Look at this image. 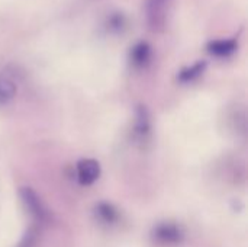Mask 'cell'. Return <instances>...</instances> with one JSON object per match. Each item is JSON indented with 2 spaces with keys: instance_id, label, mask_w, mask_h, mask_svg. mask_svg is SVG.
<instances>
[{
  "instance_id": "10",
  "label": "cell",
  "mask_w": 248,
  "mask_h": 247,
  "mask_svg": "<svg viewBox=\"0 0 248 247\" xmlns=\"http://www.w3.org/2000/svg\"><path fill=\"white\" fill-rule=\"evenodd\" d=\"M16 83L4 73L0 71V105H7L16 96Z\"/></svg>"
},
{
  "instance_id": "4",
  "label": "cell",
  "mask_w": 248,
  "mask_h": 247,
  "mask_svg": "<svg viewBox=\"0 0 248 247\" xmlns=\"http://www.w3.org/2000/svg\"><path fill=\"white\" fill-rule=\"evenodd\" d=\"M134 140L145 146L150 140L151 135V119H150V112L144 105L137 106L135 109V121H134Z\"/></svg>"
},
{
  "instance_id": "8",
  "label": "cell",
  "mask_w": 248,
  "mask_h": 247,
  "mask_svg": "<svg viewBox=\"0 0 248 247\" xmlns=\"http://www.w3.org/2000/svg\"><path fill=\"white\" fill-rule=\"evenodd\" d=\"M94 215L103 226H113L119 221L118 210L109 202H99L94 208Z\"/></svg>"
},
{
  "instance_id": "7",
  "label": "cell",
  "mask_w": 248,
  "mask_h": 247,
  "mask_svg": "<svg viewBox=\"0 0 248 247\" xmlns=\"http://www.w3.org/2000/svg\"><path fill=\"white\" fill-rule=\"evenodd\" d=\"M151 57H153V49H151L150 44L145 42V41L137 42V44L131 48V52H129L131 64H132L135 68H145V67L150 64Z\"/></svg>"
},
{
  "instance_id": "2",
  "label": "cell",
  "mask_w": 248,
  "mask_h": 247,
  "mask_svg": "<svg viewBox=\"0 0 248 247\" xmlns=\"http://www.w3.org/2000/svg\"><path fill=\"white\" fill-rule=\"evenodd\" d=\"M151 239L155 245L163 247L180 246L185 242V230L180 224L163 221L151 230Z\"/></svg>"
},
{
  "instance_id": "5",
  "label": "cell",
  "mask_w": 248,
  "mask_h": 247,
  "mask_svg": "<svg viewBox=\"0 0 248 247\" xmlns=\"http://www.w3.org/2000/svg\"><path fill=\"white\" fill-rule=\"evenodd\" d=\"M76 176L81 186L93 185L100 176V165L94 159H81L76 165Z\"/></svg>"
},
{
  "instance_id": "11",
  "label": "cell",
  "mask_w": 248,
  "mask_h": 247,
  "mask_svg": "<svg viewBox=\"0 0 248 247\" xmlns=\"http://www.w3.org/2000/svg\"><path fill=\"white\" fill-rule=\"evenodd\" d=\"M206 66H208L206 61H198V63H195V64H192L189 67L182 68L179 76H177L179 82H182V83H192V82L198 80L203 74V71L206 70Z\"/></svg>"
},
{
  "instance_id": "6",
  "label": "cell",
  "mask_w": 248,
  "mask_h": 247,
  "mask_svg": "<svg viewBox=\"0 0 248 247\" xmlns=\"http://www.w3.org/2000/svg\"><path fill=\"white\" fill-rule=\"evenodd\" d=\"M238 48V39L237 38H222V39H214L208 42L206 51L218 58H225L232 55Z\"/></svg>"
},
{
  "instance_id": "9",
  "label": "cell",
  "mask_w": 248,
  "mask_h": 247,
  "mask_svg": "<svg viewBox=\"0 0 248 247\" xmlns=\"http://www.w3.org/2000/svg\"><path fill=\"white\" fill-rule=\"evenodd\" d=\"M126 25H128L126 16L122 12H118V10L110 12L106 16L105 22H103V28L109 33H121V32L125 31Z\"/></svg>"
},
{
  "instance_id": "12",
  "label": "cell",
  "mask_w": 248,
  "mask_h": 247,
  "mask_svg": "<svg viewBox=\"0 0 248 247\" xmlns=\"http://www.w3.org/2000/svg\"><path fill=\"white\" fill-rule=\"evenodd\" d=\"M33 245H35V231H28L22 239L19 247H33Z\"/></svg>"
},
{
  "instance_id": "3",
  "label": "cell",
  "mask_w": 248,
  "mask_h": 247,
  "mask_svg": "<svg viewBox=\"0 0 248 247\" xmlns=\"http://www.w3.org/2000/svg\"><path fill=\"white\" fill-rule=\"evenodd\" d=\"M19 195H20V199H22V204L23 207L26 208V211L31 214V217L33 220H36L38 223H44L48 220V210L46 207L44 205V202L41 201L39 195L29 186H23L20 191H19Z\"/></svg>"
},
{
  "instance_id": "1",
  "label": "cell",
  "mask_w": 248,
  "mask_h": 247,
  "mask_svg": "<svg viewBox=\"0 0 248 247\" xmlns=\"http://www.w3.org/2000/svg\"><path fill=\"white\" fill-rule=\"evenodd\" d=\"M174 0H145V17L151 31L161 32L170 17Z\"/></svg>"
}]
</instances>
